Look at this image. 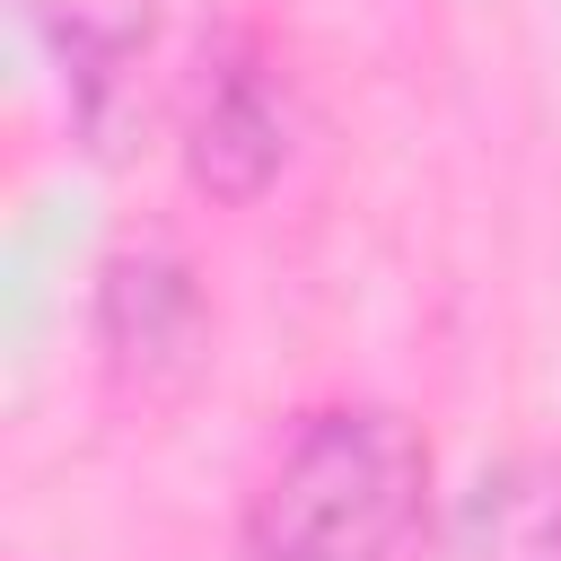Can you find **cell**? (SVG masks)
I'll return each mask as SVG.
<instances>
[{
	"instance_id": "5b68a950",
	"label": "cell",
	"mask_w": 561,
	"mask_h": 561,
	"mask_svg": "<svg viewBox=\"0 0 561 561\" xmlns=\"http://www.w3.org/2000/svg\"><path fill=\"white\" fill-rule=\"evenodd\" d=\"M456 561H561V456H500L473 473L447 526Z\"/></svg>"
},
{
	"instance_id": "3957f363",
	"label": "cell",
	"mask_w": 561,
	"mask_h": 561,
	"mask_svg": "<svg viewBox=\"0 0 561 561\" xmlns=\"http://www.w3.org/2000/svg\"><path fill=\"white\" fill-rule=\"evenodd\" d=\"M96 368L123 403L158 412L210 368V307L184 254L123 245L96 280Z\"/></svg>"
},
{
	"instance_id": "7a4b0ae2",
	"label": "cell",
	"mask_w": 561,
	"mask_h": 561,
	"mask_svg": "<svg viewBox=\"0 0 561 561\" xmlns=\"http://www.w3.org/2000/svg\"><path fill=\"white\" fill-rule=\"evenodd\" d=\"M289 149H298V88H289L280 53L254 35L202 44L193 96H184V175L210 202L245 210L280 184Z\"/></svg>"
},
{
	"instance_id": "277c9868",
	"label": "cell",
	"mask_w": 561,
	"mask_h": 561,
	"mask_svg": "<svg viewBox=\"0 0 561 561\" xmlns=\"http://www.w3.org/2000/svg\"><path fill=\"white\" fill-rule=\"evenodd\" d=\"M35 44L53 53L61 70V96H70V123L88 140H105L131 105V79L149 61V35H158V0H18Z\"/></svg>"
},
{
	"instance_id": "6da1fadb",
	"label": "cell",
	"mask_w": 561,
	"mask_h": 561,
	"mask_svg": "<svg viewBox=\"0 0 561 561\" xmlns=\"http://www.w3.org/2000/svg\"><path fill=\"white\" fill-rule=\"evenodd\" d=\"M430 500V447L386 403H324L245 491V561H394Z\"/></svg>"
}]
</instances>
